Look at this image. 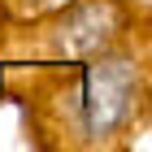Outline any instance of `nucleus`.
<instances>
[{"label": "nucleus", "instance_id": "obj_2", "mask_svg": "<svg viewBox=\"0 0 152 152\" xmlns=\"http://www.w3.org/2000/svg\"><path fill=\"white\" fill-rule=\"evenodd\" d=\"M70 31H83V35H65L61 44H65V52H91V48H100L104 44V13L100 9H78L74 13V22H70Z\"/></svg>", "mask_w": 152, "mask_h": 152}, {"label": "nucleus", "instance_id": "obj_1", "mask_svg": "<svg viewBox=\"0 0 152 152\" xmlns=\"http://www.w3.org/2000/svg\"><path fill=\"white\" fill-rule=\"evenodd\" d=\"M135 100V70L126 61H109V65H91L83 78V96H78V113L83 126L91 135H109V130L130 113Z\"/></svg>", "mask_w": 152, "mask_h": 152}]
</instances>
